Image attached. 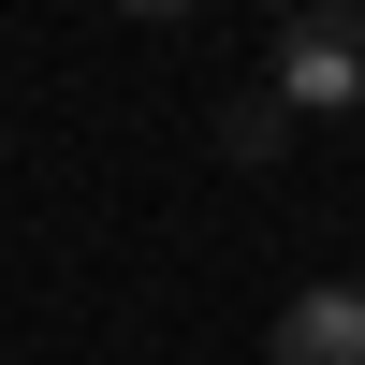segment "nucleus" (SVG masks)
<instances>
[{
  "label": "nucleus",
  "mask_w": 365,
  "mask_h": 365,
  "mask_svg": "<svg viewBox=\"0 0 365 365\" xmlns=\"http://www.w3.org/2000/svg\"><path fill=\"white\" fill-rule=\"evenodd\" d=\"M278 88L292 117H365V0H307V15L278 29Z\"/></svg>",
  "instance_id": "f257e3e1"
},
{
  "label": "nucleus",
  "mask_w": 365,
  "mask_h": 365,
  "mask_svg": "<svg viewBox=\"0 0 365 365\" xmlns=\"http://www.w3.org/2000/svg\"><path fill=\"white\" fill-rule=\"evenodd\" d=\"M278 146H292V103L278 88H234L220 103V161H278Z\"/></svg>",
  "instance_id": "7ed1b4c3"
},
{
  "label": "nucleus",
  "mask_w": 365,
  "mask_h": 365,
  "mask_svg": "<svg viewBox=\"0 0 365 365\" xmlns=\"http://www.w3.org/2000/svg\"><path fill=\"white\" fill-rule=\"evenodd\" d=\"M278 365H365V278H307L278 307Z\"/></svg>",
  "instance_id": "f03ea898"
}]
</instances>
